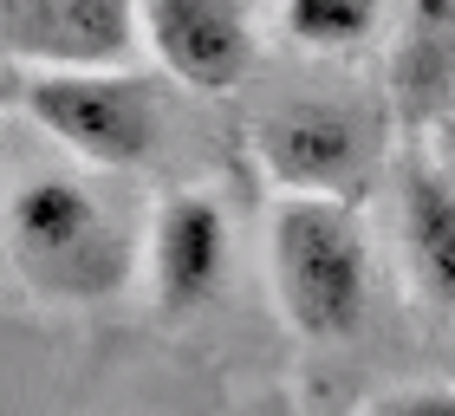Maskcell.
Returning a JSON list of instances; mask_svg holds the SVG:
<instances>
[{
    "instance_id": "1",
    "label": "cell",
    "mask_w": 455,
    "mask_h": 416,
    "mask_svg": "<svg viewBox=\"0 0 455 416\" xmlns=\"http://www.w3.org/2000/svg\"><path fill=\"white\" fill-rule=\"evenodd\" d=\"M7 254L33 293L59 306H105L131 286V235L85 182L33 176L7 202Z\"/></svg>"
},
{
    "instance_id": "2",
    "label": "cell",
    "mask_w": 455,
    "mask_h": 416,
    "mask_svg": "<svg viewBox=\"0 0 455 416\" xmlns=\"http://www.w3.org/2000/svg\"><path fill=\"white\" fill-rule=\"evenodd\" d=\"M274 300L299 339H351L371 306V247L345 196H286L267 228Z\"/></svg>"
},
{
    "instance_id": "3",
    "label": "cell",
    "mask_w": 455,
    "mask_h": 416,
    "mask_svg": "<svg viewBox=\"0 0 455 416\" xmlns=\"http://www.w3.org/2000/svg\"><path fill=\"white\" fill-rule=\"evenodd\" d=\"M20 104L39 131H52L72 156L105 163V170H131V163L156 156L163 117H156V92L137 85L131 72H59L39 66Z\"/></svg>"
},
{
    "instance_id": "4",
    "label": "cell",
    "mask_w": 455,
    "mask_h": 416,
    "mask_svg": "<svg viewBox=\"0 0 455 416\" xmlns=\"http://www.w3.org/2000/svg\"><path fill=\"white\" fill-rule=\"evenodd\" d=\"M137 33V0H0V46L27 66L124 72Z\"/></svg>"
},
{
    "instance_id": "5",
    "label": "cell",
    "mask_w": 455,
    "mask_h": 416,
    "mask_svg": "<svg viewBox=\"0 0 455 416\" xmlns=\"http://www.w3.org/2000/svg\"><path fill=\"white\" fill-rule=\"evenodd\" d=\"M137 20L163 72L196 92H235L254 66V33L235 0H137Z\"/></svg>"
},
{
    "instance_id": "6",
    "label": "cell",
    "mask_w": 455,
    "mask_h": 416,
    "mask_svg": "<svg viewBox=\"0 0 455 416\" xmlns=\"http://www.w3.org/2000/svg\"><path fill=\"white\" fill-rule=\"evenodd\" d=\"M254 143H260L267 176L286 196H345L351 176H358V131H351L345 111H332L319 98L267 111Z\"/></svg>"
},
{
    "instance_id": "7",
    "label": "cell",
    "mask_w": 455,
    "mask_h": 416,
    "mask_svg": "<svg viewBox=\"0 0 455 416\" xmlns=\"http://www.w3.org/2000/svg\"><path fill=\"white\" fill-rule=\"evenodd\" d=\"M228 267V221L209 196H170L150 228V293L163 312H196L221 286Z\"/></svg>"
},
{
    "instance_id": "8",
    "label": "cell",
    "mask_w": 455,
    "mask_h": 416,
    "mask_svg": "<svg viewBox=\"0 0 455 416\" xmlns=\"http://www.w3.org/2000/svg\"><path fill=\"white\" fill-rule=\"evenodd\" d=\"M403 247L417 280L443 306H455V189L429 170L403 176Z\"/></svg>"
},
{
    "instance_id": "9",
    "label": "cell",
    "mask_w": 455,
    "mask_h": 416,
    "mask_svg": "<svg viewBox=\"0 0 455 416\" xmlns=\"http://www.w3.org/2000/svg\"><path fill=\"white\" fill-rule=\"evenodd\" d=\"M378 27V0H286V33L306 46H358Z\"/></svg>"
},
{
    "instance_id": "10",
    "label": "cell",
    "mask_w": 455,
    "mask_h": 416,
    "mask_svg": "<svg viewBox=\"0 0 455 416\" xmlns=\"http://www.w3.org/2000/svg\"><path fill=\"white\" fill-rule=\"evenodd\" d=\"M455 66V0H417L410 13V46H403V78L436 92Z\"/></svg>"
},
{
    "instance_id": "11",
    "label": "cell",
    "mask_w": 455,
    "mask_h": 416,
    "mask_svg": "<svg viewBox=\"0 0 455 416\" xmlns=\"http://www.w3.org/2000/svg\"><path fill=\"white\" fill-rule=\"evenodd\" d=\"M378 416H455V390L449 384H423V390H397L384 397Z\"/></svg>"
}]
</instances>
